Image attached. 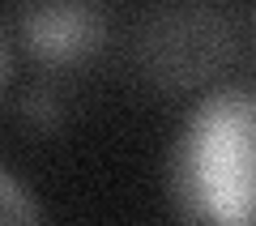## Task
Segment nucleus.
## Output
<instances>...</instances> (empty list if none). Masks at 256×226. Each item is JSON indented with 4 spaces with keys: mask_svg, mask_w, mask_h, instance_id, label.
Wrapping results in <instances>:
<instances>
[{
    "mask_svg": "<svg viewBox=\"0 0 256 226\" xmlns=\"http://www.w3.org/2000/svg\"><path fill=\"white\" fill-rule=\"evenodd\" d=\"M4 72H9V38H4V26H0V86H4Z\"/></svg>",
    "mask_w": 256,
    "mask_h": 226,
    "instance_id": "nucleus-4",
    "label": "nucleus"
},
{
    "mask_svg": "<svg viewBox=\"0 0 256 226\" xmlns=\"http://www.w3.org/2000/svg\"><path fill=\"white\" fill-rule=\"evenodd\" d=\"M0 226H43V214H38L34 196L4 166H0Z\"/></svg>",
    "mask_w": 256,
    "mask_h": 226,
    "instance_id": "nucleus-3",
    "label": "nucleus"
},
{
    "mask_svg": "<svg viewBox=\"0 0 256 226\" xmlns=\"http://www.w3.org/2000/svg\"><path fill=\"white\" fill-rule=\"evenodd\" d=\"M22 34L43 60H77L94 52L107 34V9L77 0V4H26L18 9Z\"/></svg>",
    "mask_w": 256,
    "mask_h": 226,
    "instance_id": "nucleus-2",
    "label": "nucleus"
},
{
    "mask_svg": "<svg viewBox=\"0 0 256 226\" xmlns=\"http://www.w3.org/2000/svg\"><path fill=\"white\" fill-rule=\"evenodd\" d=\"M252 86L210 90L180 124L171 200L184 226H252Z\"/></svg>",
    "mask_w": 256,
    "mask_h": 226,
    "instance_id": "nucleus-1",
    "label": "nucleus"
}]
</instances>
